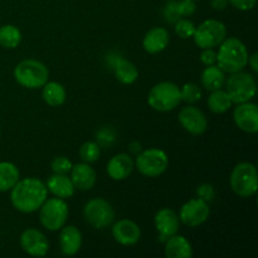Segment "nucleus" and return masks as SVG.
<instances>
[{"instance_id":"nucleus-11","label":"nucleus","mask_w":258,"mask_h":258,"mask_svg":"<svg viewBox=\"0 0 258 258\" xmlns=\"http://www.w3.org/2000/svg\"><path fill=\"white\" fill-rule=\"evenodd\" d=\"M209 213H211V211H209L208 202L201 198L190 199L180 208L179 219L185 226L197 227L203 224L208 219Z\"/></svg>"},{"instance_id":"nucleus-4","label":"nucleus","mask_w":258,"mask_h":258,"mask_svg":"<svg viewBox=\"0 0 258 258\" xmlns=\"http://www.w3.org/2000/svg\"><path fill=\"white\" fill-rule=\"evenodd\" d=\"M181 101L180 88L171 82H160L154 86L148 96V102L154 110L168 112L178 107Z\"/></svg>"},{"instance_id":"nucleus-30","label":"nucleus","mask_w":258,"mask_h":258,"mask_svg":"<svg viewBox=\"0 0 258 258\" xmlns=\"http://www.w3.org/2000/svg\"><path fill=\"white\" fill-rule=\"evenodd\" d=\"M181 101L188 103H196L202 98V90L196 83H186L180 90Z\"/></svg>"},{"instance_id":"nucleus-38","label":"nucleus","mask_w":258,"mask_h":258,"mask_svg":"<svg viewBox=\"0 0 258 258\" xmlns=\"http://www.w3.org/2000/svg\"><path fill=\"white\" fill-rule=\"evenodd\" d=\"M247 64L251 66V68L253 72H258V54L257 53H253L251 57H248V63H247Z\"/></svg>"},{"instance_id":"nucleus-18","label":"nucleus","mask_w":258,"mask_h":258,"mask_svg":"<svg viewBox=\"0 0 258 258\" xmlns=\"http://www.w3.org/2000/svg\"><path fill=\"white\" fill-rule=\"evenodd\" d=\"M134 170V161L127 154H117L107 164V174L113 180H125Z\"/></svg>"},{"instance_id":"nucleus-10","label":"nucleus","mask_w":258,"mask_h":258,"mask_svg":"<svg viewBox=\"0 0 258 258\" xmlns=\"http://www.w3.org/2000/svg\"><path fill=\"white\" fill-rule=\"evenodd\" d=\"M168 155L160 149H148L136 159L138 170L148 178L161 175L168 169Z\"/></svg>"},{"instance_id":"nucleus-34","label":"nucleus","mask_w":258,"mask_h":258,"mask_svg":"<svg viewBox=\"0 0 258 258\" xmlns=\"http://www.w3.org/2000/svg\"><path fill=\"white\" fill-rule=\"evenodd\" d=\"M197 193L201 199L206 202H211L214 197V188L211 184H202L198 189H197Z\"/></svg>"},{"instance_id":"nucleus-28","label":"nucleus","mask_w":258,"mask_h":258,"mask_svg":"<svg viewBox=\"0 0 258 258\" xmlns=\"http://www.w3.org/2000/svg\"><path fill=\"white\" fill-rule=\"evenodd\" d=\"M22 42V33L12 24L3 25L0 28V45L7 49H14Z\"/></svg>"},{"instance_id":"nucleus-1","label":"nucleus","mask_w":258,"mask_h":258,"mask_svg":"<svg viewBox=\"0 0 258 258\" xmlns=\"http://www.w3.org/2000/svg\"><path fill=\"white\" fill-rule=\"evenodd\" d=\"M10 193L13 207L22 213H33L44 203L48 189L42 180L37 178H25L18 180Z\"/></svg>"},{"instance_id":"nucleus-23","label":"nucleus","mask_w":258,"mask_h":258,"mask_svg":"<svg viewBox=\"0 0 258 258\" xmlns=\"http://www.w3.org/2000/svg\"><path fill=\"white\" fill-rule=\"evenodd\" d=\"M202 85L208 91L221 90L226 83V75L224 71L221 70L218 66H207L206 70L202 73Z\"/></svg>"},{"instance_id":"nucleus-24","label":"nucleus","mask_w":258,"mask_h":258,"mask_svg":"<svg viewBox=\"0 0 258 258\" xmlns=\"http://www.w3.org/2000/svg\"><path fill=\"white\" fill-rule=\"evenodd\" d=\"M115 76L123 85H131L135 82L139 77V71L135 64L123 58H116L112 64Z\"/></svg>"},{"instance_id":"nucleus-21","label":"nucleus","mask_w":258,"mask_h":258,"mask_svg":"<svg viewBox=\"0 0 258 258\" xmlns=\"http://www.w3.org/2000/svg\"><path fill=\"white\" fill-rule=\"evenodd\" d=\"M45 186L53 196L62 199L71 198L76 189L71 178H68L66 174H53L47 180Z\"/></svg>"},{"instance_id":"nucleus-16","label":"nucleus","mask_w":258,"mask_h":258,"mask_svg":"<svg viewBox=\"0 0 258 258\" xmlns=\"http://www.w3.org/2000/svg\"><path fill=\"white\" fill-rule=\"evenodd\" d=\"M112 236L120 244L123 246H133L136 244L141 238L140 227L130 219H121L113 224Z\"/></svg>"},{"instance_id":"nucleus-3","label":"nucleus","mask_w":258,"mask_h":258,"mask_svg":"<svg viewBox=\"0 0 258 258\" xmlns=\"http://www.w3.org/2000/svg\"><path fill=\"white\" fill-rule=\"evenodd\" d=\"M14 77L20 86L34 90L48 82L49 71L39 60L24 59L15 67Z\"/></svg>"},{"instance_id":"nucleus-12","label":"nucleus","mask_w":258,"mask_h":258,"mask_svg":"<svg viewBox=\"0 0 258 258\" xmlns=\"http://www.w3.org/2000/svg\"><path fill=\"white\" fill-rule=\"evenodd\" d=\"M154 223H155V228L159 233V241L165 242L169 237L178 233L180 219L173 209L163 208L155 214Z\"/></svg>"},{"instance_id":"nucleus-5","label":"nucleus","mask_w":258,"mask_h":258,"mask_svg":"<svg viewBox=\"0 0 258 258\" xmlns=\"http://www.w3.org/2000/svg\"><path fill=\"white\" fill-rule=\"evenodd\" d=\"M227 81V92L233 103L248 102L256 96L257 82L251 73L234 72Z\"/></svg>"},{"instance_id":"nucleus-32","label":"nucleus","mask_w":258,"mask_h":258,"mask_svg":"<svg viewBox=\"0 0 258 258\" xmlns=\"http://www.w3.org/2000/svg\"><path fill=\"white\" fill-rule=\"evenodd\" d=\"M52 170L54 174H68L72 169L73 164L66 156H58L52 161Z\"/></svg>"},{"instance_id":"nucleus-2","label":"nucleus","mask_w":258,"mask_h":258,"mask_svg":"<svg viewBox=\"0 0 258 258\" xmlns=\"http://www.w3.org/2000/svg\"><path fill=\"white\" fill-rule=\"evenodd\" d=\"M217 53V63L224 72L234 73L243 71L248 63L247 48L238 38H228L221 43Z\"/></svg>"},{"instance_id":"nucleus-37","label":"nucleus","mask_w":258,"mask_h":258,"mask_svg":"<svg viewBox=\"0 0 258 258\" xmlns=\"http://www.w3.org/2000/svg\"><path fill=\"white\" fill-rule=\"evenodd\" d=\"M228 0H212V7L216 10H223L226 9V7L228 5Z\"/></svg>"},{"instance_id":"nucleus-7","label":"nucleus","mask_w":258,"mask_h":258,"mask_svg":"<svg viewBox=\"0 0 258 258\" xmlns=\"http://www.w3.org/2000/svg\"><path fill=\"white\" fill-rule=\"evenodd\" d=\"M40 223L48 231H58L66 224L68 218V206L62 198L45 199L40 207Z\"/></svg>"},{"instance_id":"nucleus-20","label":"nucleus","mask_w":258,"mask_h":258,"mask_svg":"<svg viewBox=\"0 0 258 258\" xmlns=\"http://www.w3.org/2000/svg\"><path fill=\"white\" fill-rule=\"evenodd\" d=\"M170 42V35L165 28H153L146 33L145 38L143 40L144 49L148 53L155 54L160 53L161 50L165 49Z\"/></svg>"},{"instance_id":"nucleus-19","label":"nucleus","mask_w":258,"mask_h":258,"mask_svg":"<svg viewBox=\"0 0 258 258\" xmlns=\"http://www.w3.org/2000/svg\"><path fill=\"white\" fill-rule=\"evenodd\" d=\"M81 246H82L81 232L75 226H63L59 233V247L63 254L73 256L80 251Z\"/></svg>"},{"instance_id":"nucleus-25","label":"nucleus","mask_w":258,"mask_h":258,"mask_svg":"<svg viewBox=\"0 0 258 258\" xmlns=\"http://www.w3.org/2000/svg\"><path fill=\"white\" fill-rule=\"evenodd\" d=\"M66 90L60 83L47 82L43 86V100L52 107H58L66 102Z\"/></svg>"},{"instance_id":"nucleus-35","label":"nucleus","mask_w":258,"mask_h":258,"mask_svg":"<svg viewBox=\"0 0 258 258\" xmlns=\"http://www.w3.org/2000/svg\"><path fill=\"white\" fill-rule=\"evenodd\" d=\"M201 60L206 66H213L217 63V52H214L212 48H206L201 54Z\"/></svg>"},{"instance_id":"nucleus-27","label":"nucleus","mask_w":258,"mask_h":258,"mask_svg":"<svg viewBox=\"0 0 258 258\" xmlns=\"http://www.w3.org/2000/svg\"><path fill=\"white\" fill-rule=\"evenodd\" d=\"M232 100L227 91H212L208 97V107L214 113H224L232 107Z\"/></svg>"},{"instance_id":"nucleus-17","label":"nucleus","mask_w":258,"mask_h":258,"mask_svg":"<svg viewBox=\"0 0 258 258\" xmlns=\"http://www.w3.org/2000/svg\"><path fill=\"white\" fill-rule=\"evenodd\" d=\"M71 180H72L75 188L80 190H90L96 184V171L88 165L87 163L76 164L71 169Z\"/></svg>"},{"instance_id":"nucleus-33","label":"nucleus","mask_w":258,"mask_h":258,"mask_svg":"<svg viewBox=\"0 0 258 258\" xmlns=\"http://www.w3.org/2000/svg\"><path fill=\"white\" fill-rule=\"evenodd\" d=\"M175 9L179 17L183 18L194 14L197 7L194 0H180V2H175Z\"/></svg>"},{"instance_id":"nucleus-6","label":"nucleus","mask_w":258,"mask_h":258,"mask_svg":"<svg viewBox=\"0 0 258 258\" xmlns=\"http://www.w3.org/2000/svg\"><path fill=\"white\" fill-rule=\"evenodd\" d=\"M231 186L237 196L249 198L257 193V170L251 163H241L234 166L231 174Z\"/></svg>"},{"instance_id":"nucleus-14","label":"nucleus","mask_w":258,"mask_h":258,"mask_svg":"<svg viewBox=\"0 0 258 258\" xmlns=\"http://www.w3.org/2000/svg\"><path fill=\"white\" fill-rule=\"evenodd\" d=\"M233 118L236 125L246 133L254 134L258 131V107L256 103H238L234 110Z\"/></svg>"},{"instance_id":"nucleus-26","label":"nucleus","mask_w":258,"mask_h":258,"mask_svg":"<svg viewBox=\"0 0 258 258\" xmlns=\"http://www.w3.org/2000/svg\"><path fill=\"white\" fill-rule=\"evenodd\" d=\"M19 180V170L8 161L0 163V191H8Z\"/></svg>"},{"instance_id":"nucleus-13","label":"nucleus","mask_w":258,"mask_h":258,"mask_svg":"<svg viewBox=\"0 0 258 258\" xmlns=\"http://www.w3.org/2000/svg\"><path fill=\"white\" fill-rule=\"evenodd\" d=\"M179 122L191 135H202L208 127L206 115L194 106H186L179 112Z\"/></svg>"},{"instance_id":"nucleus-36","label":"nucleus","mask_w":258,"mask_h":258,"mask_svg":"<svg viewBox=\"0 0 258 258\" xmlns=\"http://www.w3.org/2000/svg\"><path fill=\"white\" fill-rule=\"evenodd\" d=\"M236 9L242 10V12H247V10L253 9L256 5L257 0H228Z\"/></svg>"},{"instance_id":"nucleus-29","label":"nucleus","mask_w":258,"mask_h":258,"mask_svg":"<svg viewBox=\"0 0 258 258\" xmlns=\"http://www.w3.org/2000/svg\"><path fill=\"white\" fill-rule=\"evenodd\" d=\"M100 146L96 143H92V141H88V143H85L80 149V156L83 160V163H95L100 159Z\"/></svg>"},{"instance_id":"nucleus-8","label":"nucleus","mask_w":258,"mask_h":258,"mask_svg":"<svg viewBox=\"0 0 258 258\" xmlns=\"http://www.w3.org/2000/svg\"><path fill=\"white\" fill-rule=\"evenodd\" d=\"M226 25L216 19H208L196 28L193 38L196 44L202 49L213 48L221 44L226 39Z\"/></svg>"},{"instance_id":"nucleus-22","label":"nucleus","mask_w":258,"mask_h":258,"mask_svg":"<svg viewBox=\"0 0 258 258\" xmlns=\"http://www.w3.org/2000/svg\"><path fill=\"white\" fill-rule=\"evenodd\" d=\"M165 256L168 258H190L193 256V248L185 237L174 234L165 241Z\"/></svg>"},{"instance_id":"nucleus-31","label":"nucleus","mask_w":258,"mask_h":258,"mask_svg":"<svg viewBox=\"0 0 258 258\" xmlns=\"http://www.w3.org/2000/svg\"><path fill=\"white\" fill-rule=\"evenodd\" d=\"M196 25L191 20L184 19L180 18L175 22V33L183 39H188V38H193L194 33H196Z\"/></svg>"},{"instance_id":"nucleus-9","label":"nucleus","mask_w":258,"mask_h":258,"mask_svg":"<svg viewBox=\"0 0 258 258\" xmlns=\"http://www.w3.org/2000/svg\"><path fill=\"white\" fill-rule=\"evenodd\" d=\"M83 216L93 228L102 229L112 223L115 219V211L107 201L95 198L87 202L83 208Z\"/></svg>"},{"instance_id":"nucleus-15","label":"nucleus","mask_w":258,"mask_h":258,"mask_svg":"<svg viewBox=\"0 0 258 258\" xmlns=\"http://www.w3.org/2000/svg\"><path fill=\"white\" fill-rule=\"evenodd\" d=\"M20 246L23 251L34 257H43L47 254L49 244L47 238L40 231L29 228L24 231L20 236Z\"/></svg>"}]
</instances>
